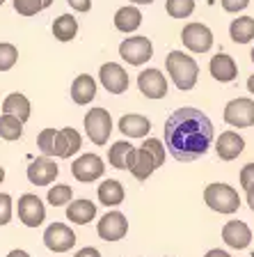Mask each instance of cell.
Returning a JSON list of instances; mask_svg holds the SVG:
<instances>
[{"instance_id": "obj_1", "label": "cell", "mask_w": 254, "mask_h": 257, "mask_svg": "<svg viewBox=\"0 0 254 257\" xmlns=\"http://www.w3.org/2000/svg\"><path fill=\"white\" fill-rule=\"evenodd\" d=\"M165 147L172 159L190 163L208 152L213 143V124L211 119L197 108H179L165 119Z\"/></svg>"}, {"instance_id": "obj_2", "label": "cell", "mask_w": 254, "mask_h": 257, "mask_svg": "<svg viewBox=\"0 0 254 257\" xmlns=\"http://www.w3.org/2000/svg\"><path fill=\"white\" fill-rule=\"evenodd\" d=\"M165 67H167L169 78L174 80V85L181 92H188L197 85V78H199V67H197L195 58L183 51H172V53L165 58Z\"/></svg>"}, {"instance_id": "obj_3", "label": "cell", "mask_w": 254, "mask_h": 257, "mask_svg": "<svg viewBox=\"0 0 254 257\" xmlns=\"http://www.w3.org/2000/svg\"><path fill=\"white\" fill-rule=\"evenodd\" d=\"M204 202H206L208 209H213L217 214H233L240 207V195L229 184L215 182L204 188Z\"/></svg>"}, {"instance_id": "obj_4", "label": "cell", "mask_w": 254, "mask_h": 257, "mask_svg": "<svg viewBox=\"0 0 254 257\" xmlns=\"http://www.w3.org/2000/svg\"><path fill=\"white\" fill-rule=\"evenodd\" d=\"M85 131H87V138L92 140L94 145L103 147V145L110 140L112 134V117L106 108H92L85 115Z\"/></svg>"}, {"instance_id": "obj_5", "label": "cell", "mask_w": 254, "mask_h": 257, "mask_svg": "<svg viewBox=\"0 0 254 257\" xmlns=\"http://www.w3.org/2000/svg\"><path fill=\"white\" fill-rule=\"evenodd\" d=\"M181 42L190 53H208L213 48V32L204 23H188L181 30Z\"/></svg>"}, {"instance_id": "obj_6", "label": "cell", "mask_w": 254, "mask_h": 257, "mask_svg": "<svg viewBox=\"0 0 254 257\" xmlns=\"http://www.w3.org/2000/svg\"><path fill=\"white\" fill-rule=\"evenodd\" d=\"M119 55H122L124 62L140 67V64L149 62L154 58V44L147 37H126L119 44Z\"/></svg>"}, {"instance_id": "obj_7", "label": "cell", "mask_w": 254, "mask_h": 257, "mask_svg": "<svg viewBox=\"0 0 254 257\" xmlns=\"http://www.w3.org/2000/svg\"><path fill=\"white\" fill-rule=\"evenodd\" d=\"M16 214L26 227H39L46 220V207L35 193H23L16 202Z\"/></svg>"}, {"instance_id": "obj_8", "label": "cell", "mask_w": 254, "mask_h": 257, "mask_svg": "<svg viewBox=\"0 0 254 257\" xmlns=\"http://www.w3.org/2000/svg\"><path fill=\"white\" fill-rule=\"evenodd\" d=\"M76 234L67 223H51L44 230V246L51 252H69L76 246Z\"/></svg>"}, {"instance_id": "obj_9", "label": "cell", "mask_w": 254, "mask_h": 257, "mask_svg": "<svg viewBox=\"0 0 254 257\" xmlns=\"http://www.w3.org/2000/svg\"><path fill=\"white\" fill-rule=\"evenodd\" d=\"M224 122L236 128L254 126V101L247 96H238L224 106Z\"/></svg>"}, {"instance_id": "obj_10", "label": "cell", "mask_w": 254, "mask_h": 257, "mask_svg": "<svg viewBox=\"0 0 254 257\" xmlns=\"http://www.w3.org/2000/svg\"><path fill=\"white\" fill-rule=\"evenodd\" d=\"M106 172V166H103V159L99 154H83L74 161L71 166V175H74L76 182L80 184H92L96 179H101Z\"/></svg>"}, {"instance_id": "obj_11", "label": "cell", "mask_w": 254, "mask_h": 257, "mask_svg": "<svg viewBox=\"0 0 254 257\" xmlns=\"http://www.w3.org/2000/svg\"><path fill=\"white\" fill-rule=\"evenodd\" d=\"M26 175H28V182L35 184V186H51V184L58 179L60 168H58V163H55V159H51V156H39V159H35L30 166H28Z\"/></svg>"}, {"instance_id": "obj_12", "label": "cell", "mask_w": 254, "mask_h": 257, "mask_svg": "<svg viewBox=\"0 0 254 257\" xmlns=\"http://www.w3.org/2000/svg\"><path fill=\"white\" fill-rule=\"evenodd\" d=\"M99 80H101V85L106 87L110 94H122V92H126L128 85H131V78H128L126 69H124L122 64H117V62L101 64Z\"/></svg>"}, {"instance_id": "obj_13", "label": "cell", "mask_w": 254, "mask_h": 257, "mask_svg": "<svg viewBox=\"0 0 254 257\" xmlns=\"http://www.w3.org/2000/svg\"><path fill=\"white\" fill-rule=\"evenodd\" d=\"M96 232L103 241H119L128 232V220L122 211H108L103 218L96 223Z\"/></svg>"}, {"instance_id": "obj_14", "label": "cell", "mask_w": 254, "mask_h": 257, "mask_svg": "<svg viewBox=\"0 0 254 257\" xmlns=\"http://www.w3.org/2000/svg\"><path fill=\"white\" fill-rule=\"evenodd\" d=\"M138 87L147 99H163L167 96V78L160 69H144L138 76Z\"/></svg>"}, {"instance_id": "obj_15", "label": "cell", "mask_w": 254, "mask_h": 257, "mask_svg": "<svg viewBox=\"0 0 254 257\" xmlns=\"http://www.w3.org/2000/svg\"><path fill=\"white\" fill-rule=\"evenodd\" d=\"M83 147V136L76 131L74 126L58 128L55 134V145H53V159H71L74 154H78Z\"/></svg>"}, {"instance_id": "obj_16", "label": "cell", "mask_w": 254, "mask_h": 257, "mask_svg": "<svg viewBox=\"0 0 254 257\" xmlns=\"http://www.w3.org/2000/svg\"><path fill=\"white\" fill-rule=\"evenodd\" d=\"M222 241L233 250H243L252 243V230L243 220H229L222 227Z\"/></svg>"}, {"instance_id": "obj_17", "label": "cell", "mask_w": 254, "mask_h": 257, "mask_svg": "<svg viewBox=\"0 0 254 257\" xmlns=\"http://www.w3.org/2000/svg\"><path fill=\"white\" fill-rule=\"evenodd\" d=\"M135 150L128 140H117L112 143V147L108 150V161L110 166L117 168V170H131L133 163H135Z\"/></svg>"}, {"instance_id": "obj_18", "label": "cell", "mask_w": 254, "mask_h": 257, "mask_svg": "<svg viewBox=\"0 0 254 257\" xmlns=\"http://www.w3.org/2000/svg\"><path fill=\"white\" fill-rule=\"evenodd\" d=\"M243 150H245V140L240 138L236 131H224V134H220V138H217V143H215V152L222 161L238 159V156L243 154Z\"/></svg>"}, {"instance_id": "obj_19", "label": "cell", "mask_w": 254, "mask_h": 257, "mask_svg": "<svg viewBox=\"0 0 254 257\" xmlns=\"http://www.w3.org/2000/svg\"><path fill=\"white\" fill-rule=\"evenodd\" d=\"M208 71H211V76L215 80H220V83H231V80H236V76H238V67H236L231 55H227V53L213 55L211 64H208Z\"/></svg>"}, {"instance_id": "obj_20", "label": "cell", "mask_w": 254, "mask_h": 257, "mask_svg": "<svg viewBox=\"0 0 254 257\" xmlns=\"http://www.w3.org/2000/svg\"><path fill=\"white\" fill-rule=\"evenodd\" d=\"M96 96V80L90 74H78L71 83V99L78 106H87Z\"/></svg>"}, {"instance_id": "obj_21", "label": "cell", "mask_w": 254, "mask_h": 257, "mask_svg": "<svg viewBox=\"0 0 254 257\" xmlns=\"http://www.w3.org/2000/svg\"><path fill=\"white\" fill-rule=\"evenodd\" d=\"M119 131H122L126 138H147V134L151 131V122L144 115L138 112H128L119 119Z\"/></svg>"}, {"instance_id": "obj_22", "label": "cell", "mask_w": 254, "mask_h": 257, "mask_svg": "<svg viewBox=\"0 0 254 257\" xmlns=\"http://www.w3.org/2000/svg\"><path fill=\"white\" fill-rule=\"evenodd\" d=\"M3 112L14 115V117H19L23 124H26L28 119H30V112H32L30 99H28L23 92H12V94L5 96V101H3Z\"/></svg>"}, {"instance_id": "obj_23", "label": "cell", "mask_w": 254, "mask_h": 257, "mask_svg": "<svg viewBox=\"0 0 254 257\" xmlns=\"http://www.w3.org/2000/svg\"><path fill=\"white\" fill-rule=\"evenodd\" d=\"M140 26H142V12L135 5L119 7V10L115 12V28L119 32L128 35V32H135Z\"/></svg>"}, {"instance_id": "obj_24", "label": "cell", "mask_w": 254, "mask_h": 257, "mask_svg": "<svg viewBox=\"0 0 254 257\" xmlns=\"http://www.w3.org/2000/svg\"><path fill=\"white\" fill-rule=\"evenodd\" d=\"M67 218L76 225H87L96 218V204L90 200H76L67 204Z\"/></svg>"}, {"instance_id": "obj_25", "label": "cell", "mask_w": 254, "mask_h": 257, "mask_svg": "<svg viewBox=\"0 0 254 257\" xmlns=\"http://www.w3.org/2000/svg\"><path fill=\"white\" fill-rule=\"evenodd\" d=\"M156 170H158L156 159L149 154L144 147H138V150H135V163H133V168H131V175L135 177L138 182H147Z\"/></svg>"}, {"instance_id": "obj_26", "label": "cell", "mask_w": 254, "mask_h": 257, "mask_svg": "<svg viewBox=\"0 0 254 257\" xmlns=\"http://www.w3.org/2000/svg\"><path fill=\"white\" fill-rule=\"evenodd\" d=\"M99 202L103 204V207H117V204L124 202V195H126V191H124L122 182H117V179H106L103 184H99Z\"/></svg>"}, {"instance_id": "obj_27", "label": "cell", "mask_w": 254, "mask_h": 257, "mask_svg": "<svg viewBox=\"0 0 254 257\" xmlns=\"http://www.w3.org/2000/svg\"><path fill=\"white\" fill-rule=\"evenodd\" d=\"M78 35V21L74 14H62L53 21V37L58 42H71Z\"/></svg>"}, {"instance_id": "obj_28", "label": "cell", "mask_w": 254, "mask_h": 257, "mask_svg": "<svg viewBox=\"0 0 254 257\" xmlns=\"http://www.w3.org/2000/svg\"><path fill=\"white\" fill-rule=\"evenodd\" d=\"M229 35L236 44H247L254 39V19L252 16H240V19H233L231 26H229Z\"/></svg>"}, {"instance_id": "obj_29", "label": "cell", "mask_w": 254, "mask_h": 257, "mask_svg": "<svg viewBox=\"0 0 254 257\" xmlns=\"http://www.w3.org/2000/svg\"><path fill=\"white\" fill-rule=\"evenodd\" d=\"M23 136V122L19 117H14V115H7V112H3L0 115V138L7 140V143H14V140H19Z\"/></svg>"}, {"instance_id": "obj_30", "label": "cell", "mask_w": 254, "mask_h": 257, "mask_svg": "<svg viewBox=\"0 0 254 257\" xmlns=\"http://www.w3.org/2000/svg\"><path fill=\"white\" fill-rule=\"evenodd\" d=\"M165 12L172 19H188L195 12V0H167L165 3Z\"/></svg>"}, {"instance_id": "obj_31", "label": "cell", "mask_w": 254, "mask_h": 257, "mask_svg": "<svg viewBox=\"0 0 254 257\" xmlns=\"http://www.w3.org/2000/svg\"><path fill=\"white\" fill-rule=\"evenodd\" d=\"M71 198H74V188L69 184H55L53 188H48V202L53 207H64L71 202Z\"/></svg>"}, {"instance_id": "obj_32", "label": "cell", "mask_w": 254, "mask_h": 257, "mask_svg": "<svg viewBox=\"0 0 254 257\" xmlns=\"http://www.w3.org/2000/svg\"><path fill=\"white\" fill-rule=\"evenodd\" d=\"M16 62H19V48L10 42H0V71L14 69Z\"/></svg>"}, {"instance_id": "obj_33", "label": "cell", "mask_w": 254, "mask_h": 257, "mask_svg": "<svg viewBox=\"0 0 254 257\" xmlns=\"http://www.w3.org/2000/svg\"><path fill=\"white\" fill-rule=\"evenodd\" d=\"M55 134H58V128H44L42 134L37 136V147H39V152H42V156H51V159H53Z\"/></svg>"}, {"instance_id": "obj_34", "label": "cell", "mask_w": 254, "mask_h": 257, "mask_svg": "<svg viewBox=\"0 0 254 257\" xmlns=\"http://www.w3.org/2000/svg\"><path fill=\"white\" fill-rule=\"evenodd\" d=\"M14 10L21 16H37L44 10L42 0H14Z\"/></svg>"}, {"instance_id": "obj_35", "label": "cell", "mask_w": 254, "mask_h": 257, "mask_svg": "<svg viewBox=\"0 0 254 257\" xmlns=\"http://www.w3.org/2000/svg\"><path fill=\"white\" fill-rule=\"evenodd\" d=\"M140 147H144L149 154L154 156V159H156V166H158V168L165 163V145L160 143L158 138H147L142 145H140Z\"/></svg>"}, {"instance_id": "obj_36", "label": "cell", "mask_w": 254, "mask_h": 257, "mask_svg": "<svg viewBox=\"0 0 254 257\" xmlns=\"http://www.w3.org/2000/svg\"><path fill=\"white\" fill-rule=\"evenodd\" d=\"M14 216V200L10 193H0V225H7Z\"/></svg>"}, {"instance_id": "obj_37", "label": "cell", "mask_w": 254, "mask_h": 257, "mask_svg": "<svg viewBox=\"0 0 254 257\" xmlns=\"http://www.w3.org/2000/svg\"><path fill=\"white\" fill-rule=\"evenodd\" d=\"M220 5L229 14H238V12H243L249 5V0H220Z\"/></svg>"}, {"instance_id": "obj_38", "label": "cell", "mask_w": 254, "mask_h": 257, "mask_svg": "<svg viewBox=\"0 0 254 257\" xmlns=\"http://www.w3.org/2000/svg\"><path fill=\"white\" fill-rule=\"evenodd\" d=\"M240 186L245 191L254 186V163H247V166L240 168Z\"/></svg>"}, {"instance_id": "obj_39", "label": "cell", "mask_w": 254, "mask_h": 257, "mask_svg": "<svg viewBox=\"0 0 254 257\" xmlns=\"http://www.w3.org/2000/svg\"><path fill=\"white\" fill-rule=\"evenodd\" d=\"M67 5H69L74 12H80V14H85V12L92 10V0H67Z\"/></svg>"}, {"instance_id": "obj_40", "label": "cell", "mask_w": 254, "mask_h": 257, "mask_svg": "<svg viewBox=\"0 0 254 257\" xmlns=\"http://www.w3.org/2000/svg\"><path fill=\"white\" fill-rule=\"evenodd\" d=\"M74 257H101V252L96 250L94 246H85V248H80Z\"/></svg>"}, {"instance_id": "obj_41", "label": "cell", "mask_w": 254, "mask_h": 257, "mask_svg": "<svg viewBox=\"0 0 254 257\" xmlns=\"http://www.w3.org/2000/svg\"><path fill=\"white\" fill-rule=\"evenodd\" d=\"M204 257H231L227 250H220V248H213V250H208Z\"/></svg>"}, {"instance_id": "obj_42", "label": "cell", "mask_w": 254, "mask_h": 257, "mask_svg": "<svg viewBox=\"0 0 254 257\" xmlns=\"http://www.w3.org/2000/svg\"><path fill=\"white\" fill-rule=\"evenodd\" d=\"M7 257H30V252H28V250H21V248H14V250L7 252Z\"/></svg>"}, {"instance_id": "obj_43", "label": "cell", "mask_w": 254, "mask_h": 257, "mask_svg": "<svg viewBox=\"0 0 254 257\" xmlns=\"http://www.w3.org/2000/svg\"><path fill=\"white\" fill-rule=\"evenodd\" d=\"M245 195H247V204H249V209L254 211V186H252V188H247V191H245Z\"/></svg>"}, {"instance_id": "obj_44", "label": "cell", "mask_w": 254, "mask_h": 257, "mask_svg": "<svg viewBox=\"0 0 254 257\" xmlns=\"http://www.w3.org/2000/svg\"><path fill=\"white\" fill-rule=\"evenodd\" d=\"M247 92H252V94H254V74L247 78Z\"/></svg>"}, {"instance_id": "obj_45", "label": "cell", "mask_w": 254, "mask_h": 257, "mask_svg": "<svg viewBox=\"0 0 254 257\" xmlns=\"http://www.w3.org/2000/svg\"><path fill=\"white\" fill-rule=\"evenodd\" d=\"M133 5H151V3H154V0H131Z\"/></svg>"}, {"instance_id": "obj_46", "label": "cell", "mask_w": 254, "mask_h": 257, "mask_svg": "<svg viewBox=\"0 0 254 257\" xmlns=\"http://www.w3.org/2000/svg\"><path fill=\"white\" fill-rule=\"evenodd\" d=\"M42 3H44V10H46V7H51V5H53V0H42Z\"/></svg>"}, {"instance_id": "obj_47", "label": "cell", "mask_w": 254, "mask_h": 257, "mask_svg": "<svg viewBox=\"0 0 254 257\" xmlns=\"http://www.w3.org/2000/svg\"><path fill=\"white\" fill-rule=\"evenodd\" d=\"M5 182V170H3V168H0V184Z\"/></svg>"}, {"instance_id": "obj_48", "label": "cell", "mask_w": 254, "mask_h": 257, "mask_svg": "<svg viewBox=\"0 0 254 257\" xmlns=\"http://www.w3.org/2000/svg\"><path fill=\"white\" fill-rule=\"evenodd\" d=\"M249 55H252V62H254V48H252V53H249Z\"/></svg>"}, {"instance_id": "obj_49", "label": "cell", "mask_w": 254, "mask_h": 257, "mask_svg": "<svg viewBox=\"0 0 254 257\" xmlns=\"http://www.w3.org/2000/svg\"><path fill=\"white\" fill-rule=\"evenodd\" d=\"M3 5H5V0H0V7H3Z\"/></svg>"}]
</instances>
